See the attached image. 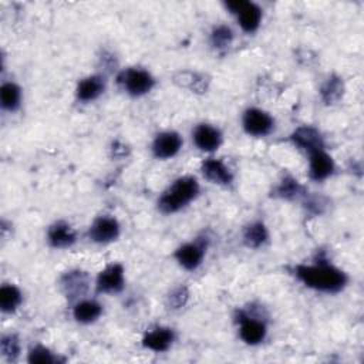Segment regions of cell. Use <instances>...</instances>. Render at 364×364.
Returning <instances> with one entry per match:
<instances>
[{
  "instance_id": "obj_1",
  "label": "cell",
  "mask_w": 364,
  "mask_h": 364,
  "mask_svg": "<svg viewBox=\"0 0 364 364\" xmlns=\"http://www.w3.org/2000/svg\"><path fill=\"white\" fill-rule=\"evenodd\" d=\"M291 274L307 289L336 294L348 284V274L330 263L324 256H317L313 263H300L291 267Z\"/></svg>"
},
{
  "instance_id": "obj_19",
  "label": "cell",
  "mask_w": 364,
  "mask_h": 364,
  "mask_svg": "<svg viewBox=\"0 0 364 364\" xmlns=\"http://www.w3.org/2000/svg\"><path fill=\"white\" fill-rule=\"evenodd\" d=\"M104 311V307L95 299H80L74 303L71 314L73 318L80 324H91L95 323Z\"/></svg>"
},
{
  "instance_id": "obj_3",
  "label": "cell",
  "mask_w": 364,
  "mask_h": 364,
  "mask_svg": "<svg viewBox=\"0 0 364 364\" xmlns=\"http://www.w3.org/2000/svg\"><path fill=\"white\" fill-rule=\"evenodd\" d=\"M239 338L247 346H257L267 337V323L263 314L255 313V306L240 307L235 311Z\"/></svg>"
},
{
  "instance_id": "obj_12",
  "label": "cell",
  "mask_w": 364,
  "mask_h": 364,
  "mask_svg": "<svg viewBox=\"0 0 364 364\" xmlns=\"http://www.w3.org/2000/svg\"><path fill=\"white\" fill-rule=\"evenodd\" d=\"M182 145H183V139L179 132L162 131L155 135V138L151 144V151L156 159L165 161V159H171L175 155H178Z\"/></svg>"
},
{
  "instance_id": "obj_6",
  "label": "cell",
  "mask_w": 364,
  "mask_h": 364,
  "mask_svg": "<svg viewBox=\"0 0 364 364\" xmlns=\"http://www.w3.org/2000/svg\"><path fill=\"white\" fill-rule=\"evenodd\" d=\"M209 236L206 233L195 237L191 242H186L183 245H181L179 247H176V250L173 252V257L178 262V264L185 269V270H196L205 256H206V250L209 247Z\"/></svg>"
},
{
  "instance_id": "obj_24",
  "label": "cell",
  "mask_w": 364,
  "mask_h": 364,
  "mask_svg": "<svg viewBox=\"0 0 364 364\" xmlns=\"http://www.w3.org/2000/svg\"><path fill=\"white\" fill-rule=\"evenodd\" d=\"M344 94V82L338 75H328L327 80L320 87V97L326 105H333L343 98Z\"/></svg>"
},
{
  "instance_id": "obj_8",
  "label": "cell",
  "mask_w": 364,
  "mask_h": 364,
  "mask_svg": "<svg viewBox=\"0 0 364 364\" xmlns=\"http://www.w3.org/2000/svg\"><path fill=\"white\" fill-rule=\"evenodd\" d=\"M125 287V269L121 263L107 264L95 279V291L98 294H118Z\"/></svg>"
},
{
  "instance_id": "obj_29",
  "label": "cell",
  "mask_w": 364,
  "mask_h": 364,
  "mask_svg": "<svg viewBox=\"0 0 364 364\" xmlns=\"http://www.w3.org/2000/svg\"><path fill=\"white\" fill-rule=\"evenodd\" d=\"M189 300V290L185 284H179L173 287L166 296V306L171 310H181L186 306Z\"/></svg>"
},
{
  "instance_id": "obj_30",
  "label": "cell",
  "mask_w": 364,
  "mask_h": 364,
  "mask_svg": "<svg viewBox=\"0 0 364 364\" xmlns=\"http://www.w3.org/2000/svg\"><path fill=\"white\" fill-rule=\"evenodd\" d=\"M327 206H328V200L323 195H307L306 192V195L303 196V208L306 209V212H309L313 216L323 215Z\"/></svg>"
},
{
  "instance_id": "obj_7",
  "label": "cell",
  "mask_w": 364,
  "mask_h": 364,
  "mask_svg": "<svg viewBox=\"0 0 364 364\" xmlns=\"http://www.w3.org/2000/svg\"><path fill=\"white\" fill-rule=\"evenodd\" d=\"M243 131L255 138H263L274 129V118L264 109L249 107L242 114Z\"/></svg>"
},
{
  "instance_id": "obj_2",
  "label": "cell",
  "mask_w": 364,
  "mask_h": 364,
  "mask_svg": "<svg viewBox=\"0 0 364 364\" xmlns=\"http://www.w3.org/2000/svg\"><path fill=\"white\" fill-rule=\"evenodd\" d=\"M200 192L199 182L192 175L176 178L158 198L156 208L164 215H172L186 208L198 198Z\"/></svg>"
},
{
  "instance_id": "obj_20",
  "label": "cell",
  "mask_w": 364,
  "mask_h": 364,
  "mask_svg": "<svg viewBox=\"0 0 364 364\" xmlns=\"http://www.w3.org/2000/svg\"><path fill=\"white\" fill-rule=\"evenodd\" d=\"M269 240V230L262 220L247 223L242 230V242L249 249L263 247Z\"/></svg>"
},
{
  "instance_id": "obj_27",
  "label": "cell",
  "mask_w": 364,
  "mask_h": 364,
  "mask_svg": "<svg viewBox=\"0 0 364 364\" xmlns=\"http://www.w3.org/2000/svg\"><path fill=\"white\" fill-rule=\"evenodd\" d=\"M178 85L181 87H186L191 88L196 92H205L206 91V82L208 80H205L203 75H199L198 73H192V71H181L175 75L173 80Z\"/></svg>"
},
{
  "instance_id": "obj_25",
  "label": "cell",
  "mask_w": 364,
  "mask_h": 364,
  "mask_svg": "<svg viewBox=\"0 0 364 364\" xmlns=\"http://www.w3.org/2000/svg\"><path fill=\"white\" fill-rule=\"evenodd\" d=\"M235 38L233 30L228 24H218L209 33V44L216 51L228 50Z\"/></svg>"
},
{
  "instance_id": "obj_21",
  "label": "cell",
  "mask_w": 364,
  "mask_h": 364,
  "mask_svg": "<svg viewBox=\"0 0 364 364\" xmlns=\"http://www.w3.org/2000/svg\"><path fill=\"white\" fill-rule=\"evenodd\" d=\"M306 195L304 186L293 176L287 175L284 176L274 188L272 192L273 198L284 199V200H294L299 198H303Z\"/></svg>"
},
{
  "instance_id": "obj_10",
  "label": "cell",
  "mask_w": 364,
  "mask_h": 364,
  "mask_svg": "<svg viewBox=\"0 0 364 364\" xmlns=\"http://www.w3.org/2000/svg\"><path fill=\"white\" fill-rule=\"evenodd\" d=\"M91 284V277L87 272L81 269H73L61 274L60 277V287L64 296L70 301H78L84 299Z\"/></svg>"
},
{
  "instance_id": "obj_16",
  "label": "cell",
  "mask_w": 364,
  "mask_h": 364,
  "mask_svg": "<svg viewBox=\"0 0 364 364\" xmlns=\"http://www.w3.org/2000/svg\"><path fill=\"white\" fill-rule=\"evenodd\" d=\"M200 172L206 181L219 186H230L233 183V172L218 158H206L200 164Z\"/></svg>"
},
{
  "instance_id": "obj_23",
  "label": "cell",
  "mask_w": 364,
  "mask_h": 364,
  "mask_svg": "<svg viewBox=\"0 0 364 364\" xmlns=\"http://www.w3.org/2000/svg\"><path fill=\"white\" fill-rule=\"evenodd\" d=\"M23 303L21 290L13 283H4L0 287V310L4 314L14 313Z\"/></svg>"
},
{
  "instance_id": "obj_5",
  "label": "cell",
  "mask_w": 364,
  "mask_h": 364,
  "mask_svg": "<svg viewBox=\"0 0 364 364\" xmlns=\"http://www.w3.org/2000/svg\"><path fill=\"white\" fill-rule=\"evenodd\" d=\"M223 6L230 14L236 16L237 24L245 33L252 34L259 30L263 17V11L259 4L249 0H230L225 1Z\"/></svg>"
},
{
  "instance_id": "obj_15",
  "label": "cell",
  "mask_w": 364,
  "mask_h": 364,
  "mask_svg": "<svg viewBox=\"0 0 364 364\" xmlns=\"http://www.w3.org/2000/svg\"><path fill=\"white\" fill-rule=\"evenodd\" d=\"M336 171L334 159L326 149H318L309 154V178L314 182L328 179Z\"/></svg>"
},
{
  "instance_id": "obj_22",
  "label": "cell",
  "mask_w": 364,
  "mask_h": 364,
  "mask_svg": "<svg viewBox=\"0 0 364 364\" xmlns=\"http://www.w3.org/2000/svg\"><path fill=\"white\" fill-rule=\"evenodd\" d=\"M23 98V91L14 81H6L0 87V105L3 111L14 112L20 108Z\"/></svg>"
},
{
  "instance_id": "obj_28",
  "label": "cell",
  "mask_w": 364,
  "mask_h": 364,
  "mask_svg": "<svg viewBox=\"0 0 364 364\" xmlns=\"http://www.w3.org/2000/svg\"><path fill=\"white\" fill-rule=\"evenodd\" d=\"M27 361L30 364H55L60 361V358L48 347L43 344H36L28 350Z\"/></svg>"
},
{
  "instance_id": "obj_14",
  "label": "cell",
  "mask_w": 364,
  "mask_h": 364,
  "mask_svg": "<svg viewBox=\"0 0 364 364\" xmlns=\"http://www.w3.org/2000/svg\"><path fill=\"white\" fill-rule=\"evenodd\" d=\"M175 340H176V333L173 328L166 326H158L155 328L148 330L144 334L141 343H142V347L146 350H151L154 353H165L172 347Z\"/></svg>"
},
{
  "instance_id": "obj_13",
  "label": "cell",
  "mask_w": 364,
  "mask_h": 364,
  "mask_svg": "<svg viewBox=\"0 0 364 364\" xmlns=\"http://www.w3.org/2000/svg\"><path fill=\"white\" fill-rule=\"evenodd\" d=\"M192 142L202 152H215L223 142L222 131L210 124H198L192 129Z\"/></svg>"
},
{
  "instance_id": "obj_17",
  "label": "cell",
  "mask_w": 364,
  "mask_h": 364,
  "mask_svg": "<svg viewBox=\"0 0 364 364\" xmlns=\"http://www.w3.org/2000/svg\"><path fill=\"white\" fill-rule=\"evenodd\" d=\"M107 87V80L102 74H92L81 78L75 87V98L80 102L88 104L100 98Z\"/></svg>"
},
{
  "instance_id": "obj_26",
  "label": "cell",
  "mask_w": 364,
  "mask_h": 364,
  "mask_svg": "<svg viewBox=\"0 0 364 364\" xmlns=\"http://www.w3.org/2000/svg\"><path fill=\"white\" fill-rule=\"evenodd\" d=\"M0 353L3 358L13 363L17 361L20 353H21V343L16 333H7L3 334L0 338Z\"/></svg>"
},
{
  "instance_id": "obj_9",
  "label": "cell",
  "mask_w": 364,
  "mask_h": 364,
  "mask_svg": "<svg viewBox=\"0 0 364 364\" xmlns=\"http://www.w3.org/2000/svg\"><path fill=\"white\" fill-rule=\"evenodd\" d=\"M121 235V225L111 215H101L92 220L87 230V236L92 243L107 245L115 242Z\"/></svg>"
},
{
  "instance_id": "obj_4",
  "label": "cell",
  "mask_w": 364,
  "mask_h": 364,
  "mask_svg": "<svg viewBox=\"0 0 364 364\" xmlns=\"http://www.w3.org/2000/svg\"><path fill=\"white\" fill-rule=\"evenodd\" d=\"M117 84L131 97H142L155 87L154 75L141 67H128L117 74Z\"/></svg>"
},
{
  "instance_id": "obj_11",
  "label": "cell",
  "mask_w": 364,
  "mask_h": 364,
  "mask_svg": "<svg viewBox=\"0 0 364 364\" xmlns=\"http://www.w3.org/2000/svg\"><path fill=\"white\" fill-rule=\"evenodd\" d=\"M289 141L299 149L304 151L307 155L318 151L326 149V141L323 134L313 125H300L297 127L290 135Z\"/></svg>"
},
{
  "instance_id": "obj_18",
  "label": "cell",
  "mask_w": 364,
  "mask_h": 364,
  "mask_svg": "<svg viewBox=\"0 0 364 364\" xmlns=\"http://www.w3.org/2000/svg\"><path fill=\"white\" fill-rule=\"evenodd\" d=\"M47 242L54 249H68L77 242V233L65 220H55L47 229Z\"/></svg>"
}]
</instances>
